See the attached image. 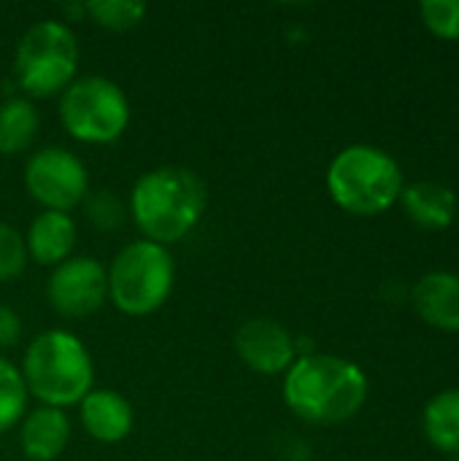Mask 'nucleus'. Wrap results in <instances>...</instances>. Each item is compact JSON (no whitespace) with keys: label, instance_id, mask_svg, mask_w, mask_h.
<instances>
[{"label":"nucleus","instance_id":"1","mask_svg":"<svg viewBox=\"0 0 459 461\" xmlns=\"http://www.w3.org/2000/svg\"><path fill=\"white\" fill-rule=\"evenodd\" d=\"M368 400V378L360 365L333 354H306L284 378L287 408L317 427L354 419Z\"/></svg>","mask_w":459,"mask_h":461},{"label":"nucleus","instance_id":"2","mask_svg":"<svg viewBox=\"0 0 459 461\" xmlns=\"http://www.w3.org/2000/svg\"><path fill=\"white\" fill-rule=\"evenodd\" d=\"M208 203L206 184L181 165H162L143 173L130 194V213L143 240L170 246L192 232Z\"/></svg>","mask_w":459,"mask_h":461},{"label":"nucleus","instance_id":"3","mask_svg":"<svg viewBox=\"0 0 459 461\" xmlns=\"http://www.w3.org/2000/svg\"><path fill=\"white\" fill-rule=\"evenodd\" d=\"M22 378L27 392H32L43 405L65 411L92 392L95 367L89 351L76 335L49 330L27 346Z\"/></svg>","mask_w":459,"mask_h":461},{"label":"nucleus","instance_id":"4","mask_svg":"<svg viewBox=\"0 0 459 461\" xmlns=\"http://www.w3.org/2000/svg\"><path fill=\"white\" fill-rule=\"evenodd\" d=\"M403 189L400 165L371 143L346 146L327 167V192L333 203L354 216H379L390 211Z\"/></svg>","mask_w":459,"mask_h":461},{"label":"nucleus","instance_id":"5","mask_svg":"<svg viewBox=\"0 0 459 461\" xmlns=\"http://www.w3.org/2000/svg\"><path fill=\"white\" fill-rule=\"evenodd\" d=\"M176 265L168 246L151 240L127 243L108 267V297L127 316H149L173 292Z\"/></svg>","mask_w":459,"mask_h":461},{"label":"nucleus","instance_id":"6","mask_svg":"<svg viewBox=\"0 0 459 461\" xmlns=\"http://www.w3.org/2000/svg\"><path fill=\"white\" fill-rule=\"evenodd\" d=\"M78 68V43L60 19L35 22L24 30L14 51V76L24 95L49 97L62 92Z\"/></svg>","mask_w":459,"mask_h":461},{"label":"nucleus","instance_id":"7","mask_svg":"<svg viewBox=\"0 0 459 461\" xmlns=\"http://www.w3.org/2000/svg\"><path fill=\"white\" fill-rule=\"evenodd\" d=\"M60 122L81 143H114L130 124V103L116 81L84 76L62 89Z\"/></svg>","mask_w":459,"mask_h":461},{"label":"nucleus","instance_id":"8","mask_svg":"<svg viewBox=\"0 0 459 461\" xmlns=\"http://www.w3.org/2000/svg\"><path fill=\"white\" fill-rule=\"evenodd\" d=\"M24 189L43 211L68 213L89 194V173L84 162L62 146L38 149L24 167Z\"/></svg>","mask_w":459,"mask_h":461},{"label":"nucleus","instance_id":"9","mask_svg":"<svg viewBox=\"0 0 459 461\" xmlns=\"http://www.w3.org/2000/svg\"><path fill=\"white\" fill-rule=\"evenodd\" d=\"M46 297L60 316L84 319L106 305L108 270L92 257H70L49 276Z\"/></svg>","mask_w":459,"mask_h":461},{"label":"nucleus","instance_id":"10","mask_svg":"<svg viewBox=\"0 0 459 461\" xmlns=\"http://www.w3.org/2000/svg\"><path fill=\"white\" fill-rule=\"evenodd\" d=\"M235 351L260 375L287 373L295 362V338L284 324L268 316H254L235 330Z\"/></svg>","mask_w":459,"mask_h":461},{"label":"nucleus","instance_id":"11","mask_svg":"<svg viewBox=\"0 0 459 461\" xmlns=\"http://www.w3.org/2000/svg\"><path fill=\"white\" fill-rule=\"evenodd\" d=\"M414 311L433 330L457 335L459 332V276L436 270L417 281L411 292Z\"/></svg>","mask_w":459,"mask_h":461},{"label":"nucleus","instance_id":"12","mask_svg":"<svg viewBox=\"0 0 459 461\" xmlns=\"http://www.w3.org/2000/svg\"><path fill=\"white\" fill-rule=\"evenodd\" d=\"M81 424L97 443H122L135 424L133 405L111 389H92L78 402Z\"/></svg>","mask_w":459,"mask_h":461},{"label":"nucleus","instance_id":"13","mask_svg":"<svg viewBox=\"0 0 459 461\" xmlns=\"http://www.w3.org/2000/svg\"><path fill=\"white\" fill-rule=\"evenodd\" d=\"M70 440V419L60 408L41 405L22 419L19 446L30 461H57Z\"/></svg>","mask_w":459,"mask_h":461},{"label":"nucleus","instance_id":"14","mask_svg":"<svg viewBox=\"0 0 459 461\" xmlns=\"http://www.w3.org/2000/svg\"><path fill=\"white\" fill-rule=\"evenodd\" d=\"M24 246L32 262L43 267H57L70 259V251L76 246V221L68 213L43 211L32 219Z\"/></svg>","mask_w":459,"mask_h":461},{"label":"nucleus","instance_id":"15","mask_svg":"<svg viewBox=\"0 0 459 461\" xmlns=\"http://www.w3.org/2000/svg\"><path fill=\"white\" fill-rule=\"evenodd\" d=\"M400 203L409 219L422 230H446L457 216V194L438 181H417L403 189Z\"/></svg>","mask_w":459,"mask_h":461},{"label":"nucleus","instance_id":"16","mask_svg":"<svg viewBox=\"0 0 459 461\" xmlns=\"http://www.w3.org/2000/svg\"><path fill=\"white\" fill-rule=\"evenodd\" d=\"M422 427L433 448L459 456V389H446L425 405Z\"/></svg>","mask_w":459,"mask_h":461},{"label":"nucleus","instance_id":"17","mask_svg":"<svg viewBox=\"0 0 459 461\" xmlns=\"http://www.w3.org/2000/svg\"><path fill=\"white\" fill-rule=\"evenodd\" d=\"M38 111L27 97H8L0 103V154H22L38 132Z\"/></svg>","mask_w":459,"mask_h":461},{"label":"nucleus","instance_id":"18","mask_svg":"<svg viewBox=\"0 0 459 461\" xmlns=\"http://www.w3.org/2000/svg\"><path fill=\"white\" fill-rule=\"evenodd\" d=\"M27 411V386L22 370L0 357V432L16 427Z\"/></svg>","mask_w":459,"mask_h":461},{"label":"nucleus","instance_id":"19","mask_svg":"<svg viewBox=\"0 0 459 461\" xmlns=\"http://www.w3.org/2000/svg\"><path fill=\"white\" fill-rule=\"evenodd\" d=\"M87 16H92L100 27L124 32L133 30L146 16V3L138 0H87Z\"/></svg>","mask_w":459,"mask_h":461},{"label":"nucleus","instance_id":"20","mask_svg":"<svg viewBox=\"0 0 459 461\" xmlns=\"http://www.w3.org/2000/svg\"><path fill=\"white\" fill-rule=\"evenodd\" d=\"M84 213L87 219L100 230V232H114L124 224L127 219V208L124 203L116 197V192H108V189H97V192H89L84 197Z\"/></svg>","mask_w":459,"mask_h":461},{"label":"nucleus","instance_id":"21","mask_svg":"<svg viewBox=\"0 0 459 461\" xmlns=\"http://www.w3.org/2000/svg\"><path fill=\"white\" fill-rule=\"evenodd\" d=\"M419 16L436 38L459 41V0H425Z\"/></svg>","mask_w":459,"mask_h":461},{"label":"nucleus","instance_id":"22","mask_svg":"<svg viewBox=\"0 0 459 461\" xmlns=\"http://www.w3.org/2000/svg\"><path fill=\"white\" fill-rule=\"evenodd\" d=\"M27 246L19 230L0 221V284L14 281L27 265Z\"/></svg>","mask_w":459,"mask_h":461},{"label":"nucleus","instance_id":"23","mask_svg":"<svg viewBox=\"0 0 459 461\" xmlns=\"http://www.w3.org/2000/svg\"><path fill=\"white\" fill-rule=\"evenodd\" d=\"M19 338H22V321L16 311H11L8 305H0V348L16 346Z\"/></svg>","mask_w":459,"mask_h":461},{"label":"nucleus","instance_id":"24","mask_svg":"<svg viewBox=\"0 0 459 461\" xmlns=\"http://www.w3.org/2000/svg\"><path fill=\"white\" fill-rule=\"evenodd\" d=\"M449 461H459V456H452V459H449Z\"/></svg>","mask_w":459,"mask_h":461}]
</instances>
